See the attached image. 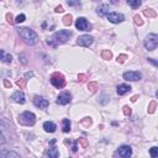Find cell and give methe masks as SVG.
I'll return each instance as SVG.
<instances>
[{
  "label": "cell",
  "mask_w": 158,
  "mask_h": 158,
  "mask_svg": "<svg viewBox=\"0 0 158 158\" xmlns=\"http://www.w3.org/2000/svg\"><path fill=\"white\" fill-rule=\"evenodd\" d=\"M101 57H102L104 59H110V58L112 57V54H111L110 51H106V49H105V51L101 52Z\"/></svg>",
  "instance_id": "obj_25"
},
{
  "label": "cell",
  "mask_w": 158,
  "mask_h": 158,
  "mask_svg": "<svg viewBox=\"0 0 158 158\" xmlns=\"http://www.w3.org/2000/svg\"><path fill=\"white\" fill-rule=\"evenodd\" d=\"M94 42V37L90 36V35H83V36H79L78 40H77V43L79 46H83V47H89L91 46Z\"/></svg>",
  "instance_id": "obj_7"
},
{
  "label": "cell",
  "mask_w": 158,
  "mask_h": 158,
  "mask_svg": "<svg viewBox=\"0 0 158 158\" xmlns=\"http://www.w3.org/2000/svg\"><path fill=\"white\" fill-rule=\"evenodd\" d=\"M0 60L4 62V63H11L12 60V56L10 53H6L5 51L0 49Z\"/></svg>",
  "instance_id": "obj_16"
},
{
  "label": "cell",
  "mask_w": 158,
  "mask_h": 158,
  "mask_svg": "<svg viewBox=\"0 0 158 158\" xmlns=\"http://www.w3.org/2000/svg\"><path fill=\"white\" fill-rule=\"evenodd\" d=\"M141 78H142V74L139 72L130 70V72L123 73V79L128 81H137V80H141Z\"/></svg>",
  "instance_id": "obj_9"
},
{
  "label": "cell",
  "mask_w": 158,
  "mask_h": 158,
  "mask_svg": "<svg viewBox=\"0 0 158 158\" xmlns=\"http://www.w3.org/2000/svg\"><path fill=\"white\" fill-rule=\"evenodd\" d=\"M158 46V36L156 33H149L144 38V48L147 51H154Z\"/></svg>",
  "instance_id": "obj_4"
},
{
  "label": "cell",
  "mask_w": 158,
  "mask_h": 158,
  "mask_svg": "<svg viewBox=\"0 0 158 158\" xmlns=\"http://www.w3.org/2000/svg\"><path fill=\"white\" fill-rule=\"evenodd\" d=\"M123 114L125 115H130L131 114V109L128 106H123Z\"/></svg>",
  "instance_id": "obj_32"
},
{
  "label": "cell",
  "mask_w": 158,
  "mask_h": 158,
  "mask_svg": "<svg viewBox=\"0 0 158 158\" xmlns=\"http://www.w3.org/2000/svg\"><path fill=\"white\" fill-rule=\"evenodd\" d=\"M135 22H136L137 25H142V23H143V21H142V19H141L139 15H136V16H135Z\"/></svg>",
  "instance_id": "obj_30"
},
{
  "label": "cell",
  "mask_w": 158,
  "mask_h": 158,
  "mask_svg": "<svg viewBox=\"0 0 158 158\" xmlns=\"http://www.w3.org/2000/svg\"><path fill=\"white\" fill-rule=\"evenodd\" d=\"M19 59H21V62H22L23 64H26V63H27V60H26V57H25L23 54H21V56H19Z\"/></svg>",
  "instance_id": "obj_33"
},
{
  "label": "cell",
  "mask_w": 158,
  "mask_h": 158,
  "mask_svg": "<svg viewBox=\"0 0 158 158\" xmlns=\"http://www.w3.org/2000/svg\"><path fill=\"white\" fill-rule=\"evenodd\" d=\"M154 110H156V102H154V101H152V102L149 104L148 112H149V114H153V112H154Z\"/></svg>",
  "instance_id": "obj_27"
},
{
  "label": "cell",
  "mask_w": 158,
  "mask_h": 158,
  "mask_svg": "<svg viewBox=\"0 0 158 158\" xmlns=\"http://www.w3.org/2000/svg\"><path fill=\"white\" fill-rule=\"evenodd\" d=\"M143 14H144L146 16H148V17H156V11H154L153 9H146V10L143 11Z\"/></svg>",
  "instance_id": "obj_22"
},
{
  "label": "cell",
  "mask_w": 158,
  "mask_h": 158,
  "mask_svg": "<svg viewBox=\"0 0 158 158\" xmlns=\"http://www.w3.org/2000/svg\"><path fill=\"white\" fill-rule=\"evenodd\" d=\"M131 154H132V149L127 144H123V146L118 147V149L115 152V156H118V157H122V158H128V157H131Z\"/></svg>",
  "instance_id": "obj_8"
},
{
  "label": "cell",
  "mask_w": 158,
  "mask_h": 158,
  "mask_svg": "<svg viewBox=\"0 0 158 158\" xmlns=\"http://www.w3.org/2000/svg\"><path fill=\"white\" fill-rule=\"evenodd\" d=\"M130 91H131V86L128 84H120L117 86V94L118 95H125V94H127Z\"/></svg>",
  "instance_id": "obj_15"
},
{
  "label": "cell",
  "mask_w": 158,
  "mask_h": 158,
  "mask_svg": "<svg viewBox=\"0 0 158 158\" xmlns=\"http://www.w3.org/2000/svg\"><path fill=\"white\" fill-rule=\"evenodd\" d=\"M54 11H56V12H63L64 10H63V7L59 5V6H57V7H56V10H54Z\"/></svg>",
  "instance_id": "obj_35"
},
{
  "label": "cell",
  "mask_w": 158,
  "mask_h": 158,
  "mask_svg": "<svg viewBox=\"0 0 158 158\" xmlns=\"http://www.w3.org/2000/svg\"><path fill=\"white\" fill-rule=\"evenodd\" d=\"M68 5L69 6H78V5H80V1L79 0H68Z\"/></svg>",
  "instance_id": "obj_28"
},
{
  "label": "cell",
  "mask_w": 158,
  "mask_h": 158,
  "mask_svg": "<svg viewBox=\"0 0 158 158\" xmlns=\"http://www.w3.org/2000/svg\"><path fill=\"white\" fill-rule=\"evenodd\" d=\"M62 128H63V132H69L70 131V121L68 118H63L62 121Z\"/></svg>",
  "instance_id": "obj_20"
},
{
  "label": "cell",
  "mask_w": 158,
  "mask_h": 158,
  "mask_svg": "<svg viewBox=\"0 0 158 158\" xmlns=\"http://www.w3.org/2000/svg\"><path fill=\"white\" fill-rule=\"evenodd\" d=\"M5 85H6V86H11V83H9L7 80H5Z\"/></svg>",
  "instance_id": "obj_37"
},
{
  "label": "cell",
  "mask_w": 158,
  "mask_h": 158,
  "mask_svg": "<svg viewBox=\"0 0 158 158\" xmlns=\"http://www.w3.org/2000/svg\"><path fill=\"white\" fill-rule=\"evenodd\" d=\"M47 156H48L49 158H57V157L59 156V152H58V149H57L56 147H51V148H48V151H47Z\"/></svg>",
  "instance_id": "obj_18"
},
{
  "label": "cell",
  "mask_w": 158,
  "mask_h": 158,
  "mask_svg": "<svg viewBox=\"0 0 158 158\" xmlns=\"http://www.w3.org/2000/svg\"><path fill=\"white\" fill-rule=\"evenodd\" d=\"M75 27L79 31H90L91 30V23L85 17H78L75 20Z\"/></svg>",
  "instance_id": "obj_6"
},
{
  "label": "cell",
  "mask_w": 158,
  "mask_h": 158,
  "mask_svg": "<svg viewBox=\"0 0 158 158\" xmlns=\"http://www.w3.org/2000/svg\"><path fill=\"white\" fill-rule=\"evenodd\" d=\"M28 77H32V73H27L26 74V78H28Z\"/></svg>",
  "instance_id": "obj_39"
},
{
  "label": "cell",
  "mask_w": 158,
  "mask_h": 158,
  "mask_svg": "<svg viewBox=\"0 0 158 158\" xmlns=\"http://www.w3.org/2000/svg\"><path fill=\"white\" fill-rule=\"evenodd\" d=\"M96 12L100 15V16H106L109 12H110V7H109V5H100L98 9H96Z\"/></svg>",
  "instance_id": "obj_17"
},
{
  "label": "cell",
  "mask_w": 158,
  "mask_h": 158,
  "mask_svg": "<svg viewBox=\"0 0 158 158\" xmlns=\"http://www.w3.org/2000/svg\"><path fill=\"white\" fill-rule=\"evenodd\" d=\"M56 128H57V125H56L54 122H52V121H46V122L43 123V130H44L46 132L52 133V132L56 131Z\"/></svg>",
  "instance_id": "obj_14"
},
{
  "label": "cell",
  "mask_w": 158,
  "mask_h": 158,
  "mask_svg": "<svg viewBox=\"0 0 158 158\" xmlns=\"http://www.w3.org/2000/svg\"><path fill=\"white\" fill-rule=\"evenodd\" d=\"M65 143H70V141L65 139ZM77 148H78L77 143H75V142H72V149H73V152H77Z\"/></svg>",
  "instance_id": "obj_31"
},
{
  "label": "cell",
  "mask_w": 158,
  "mask_h": 158,
  "mask_svg": "<svg viewBox=\"0 0 158 158\" xmlns=\"http://www.w3.org/2000/svg\"><path fill=\"white\" fill-rule=\"evenodd\" d=\"M5 143V137H4V135L0 132V144H4Z\"/></svg>",
  "instance_id": "obj_34"
},
{
  "label": "cell",
  "mask_w": 158,
  "mask_h": 158,
  "mask_svg": "<svg viewBox=\"0 0 158 158\" xmlns=\"http://www.w3.org/2000/svg\"><path fill=\"white\" fill-rule=\"evenodd\" d=\"M106 17L112 23H121L125 20V16L122 14H120V12H109L106 15Z\"/></svg>",
  "instance_id": "obj_10"
},
{
  "label": "cell",
  "mask_w": 158,
  "mask_h": 158,
  "mask_svg": "<svg viewBox=\"0 0 158 158\" xmlns=\"http://www.w3.org/2000/svg\"><path fill=\"white\" fill-rule=\"evenodd\" d=\"M0 157H15V158H19L20 154L16 153V152H12V151H1L0 152Z\"/></svg>",
  "instance_id": "obj_19"
},
{
  "label": "cell",
  "mask_w": 158,
  "mask_h": 158,
  "mask_svg": "<svg viewBox=\"0 0 158 158\" xmlns=\"http://www.w3.org/2000/svg\"><path fill=\"white\" fill-rule=\"evenodd\" d=\"M6 19H7V22H14V21H12V15H11V14H7V15H6Z\"/></svg>",
  "instance_id": "obj_36"
},
{
  "label": "cell",
  "mask_w": 158,
  "mask_h": 158,
  "mask_svg": "<svg viewBox=\"0 0 158 158\" xmlns=\"http://www.w3.org/2000/svg\"><path fill=\"white\" fill-rule=\"evenodd\" d=\"M127 1V4L131 6V7H133V9H137L138 6H141V4H142V0H126Z\"/></svg>",
  "instance_id": "obj_21"
},
{
  "label": "cell",
  "mask_w": 158,
  "mask_h": 158,
  "mask_svg": "<svg viewBox=\"0 0 158 158\" xmlns=\"http://www.w3.org/2000/svg\"><path fill=\"white\" fill-rule=\"evenodd\" d=\"M126 58H127L126 54H121V56L117 57V62H118V63H123V62L126 60Z\"/></svg>",
  "instance_id": "obj_29"
},
{
  "label": "cell",
  "mask_w": 158,
  "mask_h": 158,
  "mask_svg": "<svg viewBox=\"0 0 158 158\" xmlns=\"http://www.w3.org/2000/svg\"><path fill=\"white\" fill-rule=\"evenodd\" d=\"M63 23L65 25V26H68V25H70L72 23V15H65L64 17H63Z\"/></svg>",
  "instance_id": "obj_24"
},
{
  "label": "cell",
  "mask_w": 158,
  "mask_h": 158,
  "mask_svg": "<svg viewBox=\"0 0 158 158\" xmlns=\"http://www.w3.org/2000/svg\"><path fill=\"white\" fill-rule=\"evenodd\" d=\"M11 99L15 101V102H17V104H25V101H26V96H25V94H23V91H15L12 95H11Z\"/></svg>",
  "instance_id": "obj_13"
},
{
  "label": "cell",
  "mask_w": 158,
  "mask_h": 158,
  "mask_svg": "<svg viewBox=\"0 0 158 158\" xmlns=\"http://www.w3.org/2000/svg\"><path fill=\"white\" fill-rule=\"evenodd\" d=\"M51 83H52L53 86H56L58 89H62L65 85V79L60 73H54L51 77Z\"/></svg>",
  "instance_id": "obj_5"
},
{
  "label": "cell",
  "mask_w": 158,
  "mask_h": 158,
  "mask_svg": "<svg viewBox=\"0 0 158 158\" xmlns=\"http://www.w3.org/2000/svg\"><path fill=\"white\" fill-rule=\"evenodd\" d=\"M19 122L25 126H33L36 122V115L31 111H23L19 116Z\"/></svg>",
  "instance_id": "obj_3"
},
{
  "label": "cell",
  "mask_w": 158,
  "mask_h": 158,
  "mask_svg": "<svg viewBox=\"0 0 158 158\" xmlns=\"http://www.w3.org/2000/svg\"><path fill=\"white\" fill-rule=\"evenodd\" d=\"M17 85H23V81H22V80H19V81H17Z\"/></svg>",
  "instance_id": "obj_38"
},
{
  "label": "cell",
  "mask_w": 158,
  "mask_h": 158,
  "mask_svg": "<svg viewBox=\"0 0 158 158\" xmlns=\"http://www.w3.org/2000/svg\"><path fill=\"white\" fill-rule=\"evenodd\" d=\"M25 20H26V16H25L23 14H20V15L16 16V19H15L14 22H15V23H21V22H23Z\"/></svg>",
  "instance_id": "obj_23"
},
{
  "label": "cell",
  "mask_w": 158,
  "mask_h": 158,
  "mask_svg": "<svg viewBox=\"0 0 158 158\" xmlns=\"http://www.w3.org/2000/svg\"><path fill=\"white\" fill-rule=\"evenodd\" d=\"M149 154H151V157L157 158V157H158V148H157V147H152V148L149 149Z\"/></svg>",
  "instance_id": "obj_26"
},
{
  "label": "cell",
  "mask_w": 158,
  "mask_h": 158,
  "mask_svg": "<svg viewBox=\"0 0 158 158\" xmlns=\"http://www.w3.org/2000/svg\"><path fill=\"white\" fill-rule=\"evenodd\" d=\"M35 1H41V0H35Z\"/></svg>",
  "instance_id": "obj_40"
},
{
  "label": "cell",
  "mask_w": 158,
  "mask_h": 158,
  "mask_svg": "<svg viewBox=\"0 0 158 158\" xmlns=\"http://www.w3.org/2000/svg\"><path fill=\"white\" fill-rule=\"evenodd\" d=\"M72 37V31H68V30H60V31H57L53 33V36L51 38H47V44L49 46H58V44H62L64 42H67L69 38Z\"/></svg>",
  "instance_id": "obj_1"
},
{
  "label": "cell",
  "mask_w": 158,
  "mask_h": 158,
  "mask_svg": "<svg viewBox=\"0 0 158 158\" xmlns=\"http://www.w3.org/2000/svg\"><path fill=\"white\" fill-rule=\"evenodd\" d=\"M70 100H72V95L69 94V93H67V91H64V93H60L58 96H57V104L58 105H67V104H69L70 102Z\"/></svg>",
  "instance_id": "obj_11"
},
{
  "label": "cell",
  "mask_w": 158,
  "mask_h": 158,
  "mask_svg": "<svg viewBox=\"0 0 158 158\" xmlns=\"http://www.w3.org/2000/svg\"><path fill=\"white\" fill-rule=\"evenodd\" d=\"M33 104H35V106H37L40 109H47L48 105H49L48 100L44 99V98H42V96H36L33 99Z\"/></svg>",
  "instance_id": "obj_12"
},
{
  "label": "cell",
  "mask_w": 158,
  "mask_h": 158,
  "mask_svg": "<svg viewBox=\"0 0 158 158\" xmlns=\"http://www.w3.org/2000/svg\"><path fill=\"white\" fill-rule=\"evenodd\" d=\"M17 33L21 36V38L27 43V44H36L38 42V35L30 27H19Z\"/></svg>",
  "instance_id": "obj_2"
}]
</instances>
